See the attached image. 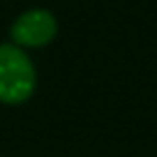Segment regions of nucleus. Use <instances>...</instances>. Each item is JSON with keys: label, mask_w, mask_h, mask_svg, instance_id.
Instances as JSON below:
<instances>
[{"label": "nucleus", "mask_w": 157, "mask_h": 157, "mask_svg": "<svg viewBox=\"0 0 157 157\" xmlns=\"http://www.w3.org/2000/svg\"><path fill=\"white\" fill-rule=\"evenodd\" d=\"M37 74L28 53L16 44H0V102L23 104L35 93Z\"/></svg>", "instance_id": "f257e3e1"}, {"label": "nucleus", "mask_w": 157, "mask_h": 157, "mask_svg": "<svg viewBox=\"0 0 157 157\" xmlns=\"http://www.w3.org/2000/svg\"><path fill=\"white\" fill-rule=\"evenodd\" d=\"M12 39L16 46H28V49H42L51 44L58 33V21L49 10H28L12 23Z\"/></svg>", "instance_id": "f03ea898"}]
</instances>
